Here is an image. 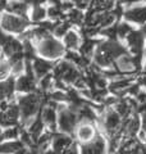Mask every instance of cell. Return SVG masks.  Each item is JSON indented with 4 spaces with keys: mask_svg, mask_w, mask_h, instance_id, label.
<instances>
[{
    "mask_svg": "<svg viewBox=\"0 0 146 154\" xmlns=\"http://www.w3.org/2000/svg\"><path fill=\"white\" fill-rule=\"evenodd\" d=\"M38 107H40V96L38 95H28V96H23L19 100V110L22 112V116L24 119L30 118L31 116L35 114Z\"/></svg>",
    "mask_w": 146,
    "mask_h": 154,
    "instance_id": "cell-1",
    "label": "cell"
},
{
    "mask_svg": "<svg viewBox=\"0 0 146 154\" xmlns=\"http://www.w3.org/2000/svg\"><path fill=\"white\" fill-rule=\"evenodd\" d=\"M55 77L59 81L63 80V81H65V82H76L81 76L78 73V71L73 66L67 63V62H62L55 68Z\"/></svg>",
    "mask_w": 146,
    "mask_h": 154,
    "instance_id": "cell-2",
    "label": "cell"
},
{
    "mask_svg": "<svg viewBox=\"0 0 146 154\" xmlns=\"http://www.w3.org/2000/svg\"><path fill=\"white\" fill-rule=\"evenodd\" d=\"M40 53L49 58H58L64 53V48L54 38L47 37L40 44Z\"/></svg>",
    "mask_w": 146,
    "mask_h": 154,
    "instance_id": "cell-3",
    "label": "cell"
},
{
    "mask_svg": "<svg viewBox=\"0 0 146 154\" xmlns=\"http://www.w3.org/2000/svg\"><path fill=\"white\" fill-rule=\"evenodd\" d=\"M27 25H28L27 19L12 16V14H7V16H4L2 18L3 28H5V30L11 31V32H22Z\"/></svg>",
    "mask_w": 146,
    "mask_h": 154,
    "instance_id": "cell-4",
    "label": "cell"
},
{
    "mask_svg": "<svg viewBox=\"0 0 146 154\" xmlns=\"http://www.w3.org/2000/svg\"><path fill=\"white\" fill-rule=\"evenodd\" d=\"M77 122V116L72 110H62L59 116V127L64 132H72Z\"/></svg>",
    "mask_w": 146,
    "mask_h": 154,
    "instance_id": "cell-5",
    "label": "cell"
},
{
    "mask_svg": "<svg viewBox=\"0 0 146 154\" xmlns=\"http://www.w3.org/2000/svg\"><path fill=\"white\" fill-rule=\"evenodd\" d=\"M99 49L105 51L106 54H109L111 58H113V59H115V58H119V57H123L126 54V49L119 44V42H115V41L105 42V44L101 45Z\"/></svg>",
    "mask_w": 146,
    "mask_h": 154,
    "instance_id": "cell-6",
    "label": "cell"
},
{
    "mask_svg": "<svg viewBox=\"0 0 146 154\" xmlns=\"http://www.w3.org/2000/svg\"><path fill=\"white\" fill-rule=\"evenodd\" d=\"M105 141L100 136H97L92 143L82 146V154H104Z\"/></svg>",
    "mask_w": 146,
    "mask_h": 154,
    "instance_id": "cell-7",
    "label": "cell"
},
{
    "mask_svg": "<svg viewBox=\"0 0 146 154\" xmlns=\"http://www.w3.org/2000/svg\"><path fill=\"white\" fill-rule=\"evenodd\" d=\"M127 40H128V44L131 46V49L135 53L136 55H140L141 54V50H142V44H144V36L141 32L137 31H132L127 36Z\"/></svg>",
    "mask_w": 146,
    "mask_h": 154,
    "instance_id": "cell-8",
    "label": "cell"
},
{
    "mask_svg": "<svg viewBox=\"0 0 146 154\" xmlns=\"http://www.w3.org/2000/svg\"><path fill=\"white\" fill-rule=\"evenodd\" d=\"M17 89L19 91H26V93L35 90V80H33V75L22 76L21 79L17 81Z\"/></svg>",
    "mask_w": 146,
    "mask_h": 154,
    "instance_id": "cell-9",
    "label": "cell"
},
{
    "mask_svg": "<svg viewBox=\"0 0 146 154\" xmlns=\"http://www.w3.org/2000/svg\"><path fill=\"white\" fill-rule=\"evenodd\" d=\"M135 68H137L133 62V58H128L127 55H123L120 57L118 62H117V69L119 72H124V73H127V72H132L135 71Z\"/></svg>",
    "mask_w": 146,
    "mask_h": 154,
    "instance_id": "cell-10",
    "label": "cell"
},
{
    "mask_svg": "<svg viewBox=\"0 0 146 154\" xmlns=\"http://www.w3.org/2000/svg\"><path fill=\"white\" fill-rule=\"evenodd\" d=\"M126 18L129 21L137 22V23H142L146 21V7L144 8H135L131 9L126 13Z\"/></svg>",
    "mask_w": 146,
    "mask_h": 154,
    "instance_id": "cell-11",
    "label": "cell"
},
{
    "mask_svg": "<svg viewBox=\"0 0 146 154\" xmlns=\"http://www.w3.org/2000/svg\"><path fill=\"white\" fill-rule=\"evenodd\" d=\"M119 126V114L114 112V110H110L106 114L105 118V127L108 132H114Z\"/></svg>",
    "mask_w": 146,
    "mask_h": 154,
    "instance_id": "cell-12",
    "label": "cell"
},
{
    "mask_svg": "<svg viewBox=\"0 0 146 154\" xmlns=\"http://www.w3.org/2000/svg\"><path fill=\"white\" fill-rule=\"evenodd\" d=\"M4 51L7 53L9 55H14V54H19V53L22 51V45L19 44L18 41H16L14 38L12 37H7V40L4 41Z\"/></svg>",
    "mask_w": 146,
    "mask_h": 154,
    "instance_id": "cell-13",
    "label": "cell"
},
{
    "mask_svg": "<svg viewBox=\"0 0 146 154\" xmlns=\"http://www.w3.org/2000/svg\"><path fill=\"white\" fill-rule=\"evenodd\" d=\"M51 69V64L46 60L35 59L33 60V71L38 77H45V75Z\"/></svg>",
    "mask_w": 146,
    "mask_h": 154,
    "instance_id": "cell-14",
    "label": "cell"
},
{
    "mask_svg": "<svg viewBox=\"0 0 146 154\" xmlns=\"http://www.w3.org/2000/svg\"><path fill=\"white\" fill-rule=\"evenodd\" d=\"M72 140L68 136H63V135H56L55 140H54V152L59 153L62 150H67L71 146Z\"/></svg>",
    "mask_w": 146,
    "mask_h": 154,
    "instance_id": "cell-15",
    "label": "cell"
},
{
    "mask_svg": "<svg viewBox=\"0 0 146 154\" xmlns=\"http://www.w3.org/2000/svg\"><path fill=\"white\" fill-rule=\"evenodd\" d=\"M42 119L44 122H45L46 125H49L51 128H54L55 126V121H56V113L55 110L50 108V107H46L42 109Z\"/></svg>",
    "mask_w": 146,
    "mask_h": 154,
    "instance_id": "cell-16",
    "label": "cell"
},
{
    "mask_svg": "<svg viewBox=\"0 0 146 154\" xmlns=\"http://www.w3.org/2000/svg\"><path fill=\"white\" fill-rule=\"evenodd\" d=\"M95 60H96V63L99 66H101V67H110L111 64H113V62H114V59L109 54H106L105 51L100 50V49L97 50V53H96Z\"/></svg>",
    "mask_w": 146,
    "mask_h": 154,
    "instance_id": "cell-17",
    "label": "cell"
},
{
    "mask_svg": "<svg viewBox=\"0 0 146 154\" xmlns=\"http://www.w3.org/2000/svg\"><path fill=\"white\" fill-rule=\"evenodd\" d=\"M138 125H140L138 118H131V119H128V121H126L123 130L127 135H131V136H132V135H135L138 131Z\"/></svg>",
    "mask_w": 146,
    "mask_h": 154,
    "instance_id": "cell-18",
    "label": "cell"
},
{
    "mask_svg": "<svg viewBox=\"0 0 146 154\" xmlns=\"http://www.w3.org/2000/svg\"><path fill=\"white\" fill-rule=\"evenodd\" d=\"M23 145L21 143H7L0 145V153H17L19 149H22Z\"/></svg>",
    "mask_w": 146,
    "mask_h": 154,
    "instance_id": "cell-19",
    "label": "cell"
},
{
    "mask_svg": "<svg viewBox=\"0 0 146 154\" xmlns=\"http://www.w3.org/2000/svg\"><path fill=\"white\" fill-rule=\"evenodd\" d=\"M131 81H132L131 79H120L110 85V90L114 91V93H119L120 90H124L126 88H128L131 85Z\"/></svg>",
    "mask_w": 146,
    "mask_h": 154,
    "instance_id": "cell-20",
    "label": "cell"
},
{
    "mask_svg": "<svg viewBox=\"0 0 146 154\" xmlns=\"http://www.w3.org/2000/svg\"><path fill=\"white\" fill-rule=\"evenodd\" d=\"M7 9L11 11L12 13L23 16V13L26 12V9H27V4L26 3H9V4H7Z\"/></svg>",
    "mask_w": 146,
    "mask_h": 154,
    "instance_id": "cell-21",
    "label": "cell"
},
{
    "mask_svg": "<svg viewBox=\"0 0 146 154\" xmlns=\"http://www.w3.org/2000/svg\"><path fill=\"white\" fill-rule=\"evenodd\" d=\"M95 44H96V41L94 40H90V38H87V40L84 42V45H82L81 48V51H82V57H89L91 55V53L92 50H94V48H95Z\"/></svg>",
    "mask_w": 146,
    "mask_h": 154,
    "instance_id": "cell-22",
    "label": "cell"
},
{
    "mask_svg": "<svg viewBox=\"0 0 146 154\" xmlns=\"http://www.w3.org/2000/svg\"><path fill=\"white\" fill-rule=\"evenodd\" d=\"M42 127H44L42 121H41L40 118H37L36 121L31 125V127H30V135L32 136V139H35V140H36V137L38 136V134L41 132Z\"/></svg>",
    "mask_w": 146,
    "mask_h": 154,
    "instance_id": "cell-23",
    "label": "cell"
},
{
    "mask_svg": "<svg viewBox=\"0 0 146 154\" xmlns=\"http://www.w3.org/2000/svg\"><path fill=\"white\" fill-rule=\"evenodd\" d=\"M80 117L84 119H90V121H92V119H95V113L89 105H84V107L80 109Z\"/></svg>",
    "mask_w": 146,
    "mask_h": 154,
    "instance_id": "cell-24",
    "label": "cell"
},
{
    "mask_svg": "<svg viewBox=\"0 0 146 154\" xmlns=\"http://www.w3.org/2000/svg\"><path fill=\"white\" fill-rule=\"evenodd\" d=\"M65 45L68 48H77V45H78V37H77V35L75 32H68L67 36H65Z\"/></svg>",
    "mask_w": 146,
    "mask_h": 154,
    "instance_id": "cell-25",
    "label": "cell"
},
{
    "mask_svg": "<svg viewBox=\"0 0 146 154\" xmlns=\"http://www.w3.org/2000/svg\"><path fill=\"white\" fill-rule=\"evenodd\" d=\"M50 137H51L50 134H45L44 136H41L40 139H38L37 140V152H44L45 150V148L47 146L49 141H50Z\"/></svg>",
    "mask_w": 146,
    "mask_h": 154,
    "instance_id": "cell-26",
    "label": "cell"
},
{
    "mask_svg": "<svg viewBox=\"0 0 146 154\" xmlns=\"http://www.w3.org/2000/svg\"><path fill=\"white\" fill-rule=\"evenodd\" d=\"M78 135H80L81 139H84V140H89V139L92 137L94 131H92V128L90 126H82L78 130Z\"/></svg>",
    "mask_w": 146,
    "mask_h": 154,
    "instance_id": "cell-27",
    "label": "cell"
},
{
    "mask_svg": "<svg viewBox=\"0 0 146 154\" xmlns=\"http://www.w3.org/2000/svg\"><path fill=\"white\" fill-rule=\"evenodd\" d=\"M131 32H132V28H131L127 23H120V25L117 27V35H119L120 37L128 36Z\"/></svg>",
    "mask_w": 146,
    "mask_h": 154,
    "instance_id": "cell-28",
    "label": "cell"
},
{
    "mask_svg": "<svg viewBox=\"0 0 146 154\" xmlns=\"http://www.w3.org/2000/svg\"><path fill=\"white\" fill-rule=\"evenodd\" d=\"M68 18H69V21L73 23H81L82 19H84V14L80 11H77V9H73V11H71L69 14H68Z\"/></svg>",
    "mask_w": 146,
    "mask_h": 154,
    "instance_id": "cell-29",
    "label": "cell"
},
{
    "mask_svg": "<svg viewBox=\"0 0 146 154\" xmlns=\"http://www.w3.org/2000/svg\"><path fill=\"white\" fill-rule=\"evenodd\" d=\"M115 16L113 13H104L101 14V19H100V25L101 26H109L114 22Z\"/></svg>",
    "mask_w": 146,
    "mask_h": 154,
    "instance_id": "cell-30",
    "label": "cell"
},
{
    "mask_svg": "<svg viewBox=\"0 0 146 154\" xmlns=\"http://www.w3.org/2000/svg\"><path fill=\"white\" fill-rule=\"evenodd\" d=\"M45 14H46V12H45V9H42L41 7H38V5H36V8H35V11H33V16H32V18H33V21H41V19L45 17Z\"/></svg>",
    "mask_w": 146,
    "mask_h": 154,
    "instance_id": "cell-31",
    "label": "cell"
},
{
    "mask_svg": "<svg viewBox=\"0 0 146 154\" xmlns=\"http://www.w3.org/2000/svg\"><path fill=\"white\" fill-rule=\"evenodd\" d=\"M68 27H69L68 23H59V25H54V32L56 33L58 36H62V35H64V33L67 32Z\"/></svg>",
    "mask_w": 146,
    "mask_h": 154,
    "instance_id": "cell-32",
    "label": "cell"
},
{
    "mask_svg": "<svg viewBox=\"0 0 146 154\" xmlns=\"http://www.w3.org/2000/svg\"><path fill=\"white\" fill-rule=\"evenodd\" d=\"M49 16H50L51 18H59L60 17V14H62V9L59 8V3H58V5L55 7H53L49 9Z\"/></svg>",
    "mask_w": 146,
    "mask_h": 154,
    "instance_id": "cell-33",
    "label": "cell"
},
{
    "mask_svg": "<svg viewBox=\"0 0 146 154\" xmlns=\"http://www.w3.org/2000/svg\"><path fill=\"white\" fill-rule=\"evenodd\" d=\"M17 135H18V128L17 127H11V128H8L7 131L3 134V137L13 139V137H17Z\"/></svg>",
    "mask_w": 146,
    "mask_h": 154,
    "instance_id": "cell-34",
    "label": "cell"
},
{
    "mask_svg": "<svg viewBox=\"0 0 146 154\" xmlns=\"http://www.w3.org/2000/svg\"><path fill=\"white\" fill-rule=\"evenodd\" d=\"M8 71H9L8 63H4V62H2V63H0V79L5 77L8 75Z\"/></svg>",
    "mask_w": 146,
    "mask_h": 154,
    "instance_id": "cell-35",
    "label": "cell"
},
{
    "mask_svg": "<svg viewBox=\"0 0 146 154\" xmlns=\"http://www.w3.org/2000/svg\"><path fill=\"white\" fill-rule=\"evenodd\" d=\"M103 33L105 36H109L110 38H114L117 35V27H110V28H106V30L103 31Z\"/></svg>",
    "mask_w": 146,
    "mask_h": 154,
    "instance_id": "cell-36",
    "label": "cell"
},
{
    "mask_svg": "<svg viewBox=\"0 0 146 154\" xmlns=\"http://www.w3.org/2000/svg\"><path fill=\"white\" fill-rule=\"evenodd\" d=\"M50 84H51V76L46 75L41 81V88L42 89H47V88H50Z\"/></svg>",
    "mask_w": 146,
    "mask_h": 154,
    "instance_id": "cell-37",
    "label": "cell"
},
{
    "mask_svg": "<svg viewBox=\"0 0 146 154\" xmlns=\"http://www.w3.org/2000/svg\"><path fill=\"white\" fill-rule=\"evenodd\" d=\"M50 98H51L53 100H65V99H67V95H64L63 93H60V91H56V93L50 94Z\"/></svg>",
    "mask_w": 146,
    "mask_h": 154,
    "instance_id": "cell-38",
    "label": "cell"
},
{
    "mask_svg": "<svg viewBox=\"0 0 146 154\" xmlns=\"http://www.w3.org/2000/svg\"><path fill=\"white\" fill-rule=\"evenodd\" d=\"M32 136L30 134H23L22 135V141L23 143H26L27 145H32V139H31Z\"/></svg>",
    "mask_w": 146,
    "mask_h": 154,
    "instance_id": "cell-39",
    "label": "cell"
},
{
    "mask_svg": "<svg viewBox=\"0 0 146 154\" xmlns=\"http://www.w3.org/2000/svg\"><path fill=\"white\" fill-rule=\"evenodd\" d=\"M140 112L144 113V131L146 132V104H142L140 107Z\"/></svg>",
    "mask_w": 146,
    "mask_h": 154,
    "instance_id": "cell-40",
    "label": "cell"
},
{
    "mask_svg": "<svg viewBox=\"0 0 146 154\" xmlns=\"http://www.w3.org/2000/svg\"><path fill=\"white\" fill-rule=\"evenodd\" d=\"M14 66V73H19L22 69H23V62H17L16 64H13Z\"/></svg>",
    "mask_w": 146,
    "mask_h": 154,
    "instance_id": "cell-41",
    "label": "cell"
},
{
    "mask_svg": "<svg viewBox=\"0 0 146 154\" xmlns=\"http://www.w3.org/2000/svg\"><path fill=\"white\" fill-rule=\"evenodd\" d=\"M7 98V94H5V88H4V84H0V100Z\"/></svg>",
    "mask_w": 146,
    "mask_h": 154,
    "instance_id": "cell-42",
    "label": "cell"
},
{
    "mask_svg": "<svg viewBox=\"0 0 146 154\" xmlns=\"http://www.w3.org/2000/svg\"><path fill=\"white\" fill-rule=\"evenodd\" d=\"M76 4H77V7L81 8V9H84V8H87V7H89V3H87V2H77Z\"/></svg>",
    "mask_w": 146,
    "mask_h": 154,
    "instance_id": "cell-43",
    "label": "cell"
},
{
    "mask_svg": "<svg viewBox=\"0 0 146 154\" xmlns=\"http://www.w3.org/2000/svg\"><path fill=\"white\" fill-rule=\"evenodd\" d=\"M63 154H78V153H77V150H76L75 148H68Z\"/></svg>",
    "mask_w": 146,
    "mask_h": 154,
    "instance_id": "cell-44",
    "label": "cell"
},
{
    "mask_svg": "<svg viewBox=\"0 0 146 154\" xmlns=\"http://www.w3.org/2000/svg\"><path fill=\"white\" fill-rule=\"evenodd\" d=\"M16 154H31V153H30V152H27L24 148H22V149H19V150H18Z\"/></svg>",
    "mask_w": 146,
    "mask_h": 154,
    "instance_id": "cell-45",
    "label": "cell"
},
{
    "mask_svg": "<svg viewBox=\"0 0 146 154\" xmlns=\"http://www.w3.org/2000/svg\"><path fill=\"white\" fill-rule=\"evenodd\" d=\"M138 99L141 102H146V94H140L138 95Z\"/></svg>",
    "mask_w": 146,
    "mask_h": 154,
    "instance_id": "cell-46",
    "label": "cell"
},
{
    "mask_svg": "<svg viewBox=\"0 0 146 154\" xmlns=\"http://www.w3.org/2000/svg\"><path fill=\"white\" fill-rule=\"evenodd\" d=\"M7 8V3L5 2H0V11L2 9H5Z\"/></svg>",
    "mask_w": 146,
    "mask_h": 154,
    "instance_id": "cell-47",
    "label": "cell"
},
{
    "mask_svg": "<svg viewBox=\"0 0 146 154\" xmlns=\"http://www.w3.org/2000/svg\"><path fill=\"white\" fill-rule=\"evenodd\" d=\"M142 84H145V85H146V76L144 77V79H142Z\"/></svg>",
    "mask_w": 146,
    "mask_h": 154,
    "instance_id": "cell-48",
    "label": "cell"
},
{
    "mask_svg": "<svg viewBox=\"0 0 146 154\" xmlns=\"http://www.w3.org/2000/svg\"><path fill=\"white\" fill-rule=\"evenodd\" d=\"M3 139V134H2V131H0V140Z\"/></svg>",
    "mask_w": 146,
    "mask_h": 154,
    "instance_id": "cell-49",
    "label": "cell"
},
{
    "mask_svg": "<svg viewBox=\"0 0 146 154\" xmlns=\"http://www.w3.org/2000/svg\"><path fill=\"white\" fill-rule=\"evenodd\" d=\"M144 32H145V35H146V25H145V27H144Z\"/></svg>",
    "mask_w": 146,
    "mask_h": 154,
    "instance_id": "cell-50",
    "label": "cell"
}]
</instances>
